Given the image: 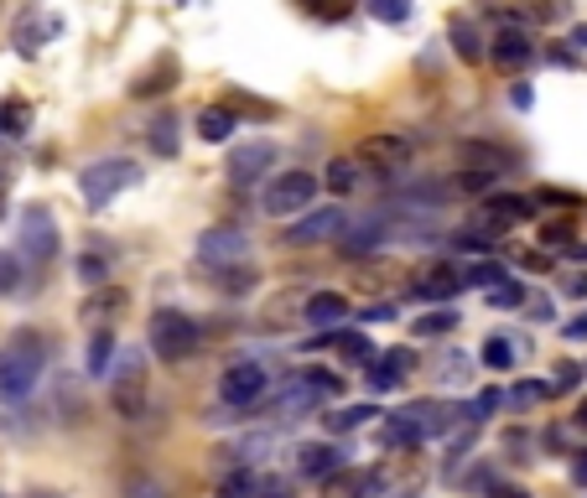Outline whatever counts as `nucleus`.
<instances>
[{"instance_id":"34","label":"nucleus","mask_w":587,"mask_h":498,"mask_svg":"<svg viewBox=\"0 0 587 498\" xmlns=\"http://www.w3.org/2000/svg\"><path fill=\"white\" fill-rule=\"evenodd\" d=\"M400 369H390L385 359H375L369 363V374H364V384H369V395H390V390H400Z\"/></svg>"},{"instance_id":"35","label":"nucleus","mask_w":587,"mask_h":498,"mask_svg":"<svg viewBox=\"0 0 587 498\" xmlns=\"http://www.w3.org/2000/svg\"><path fill=\"white\" fill-rule=\"evenodd\" d=\"M500 280H510L500 259H479V265H468V271H463V286H489V292H494Z\"/></svg>"},{"instance_id":"52","label":"nucleus","mask_w":587,"mask_h":498,"mask_svg":"<svg viewBox=\"0 0 587 498\" xmlns=\"http://www.w3.org/2000/svg\"><path fill=\"white\" fill-rule=\"evenodd\" d=\"M577 426L587 431V400H583V405H577Z\"/></svg>"},{"instance_id":"11","label":"nucleus","mask_w":587,"mask_h":498,"mask_svg":"<svg viewBox=\"0 0 587 498\" xmlns=\"http://www.w3.org/2000/svg\"><path fill=\"white\" fill-rule=\"evenodd\" d=\"M411 156H416V146L400 136V130H380V136L359 140L354 161H359V167H375V172H406V167H411Z\"/></svg>"},{"instance_id":"47","label":"nucleus","mask_w":587,"mask_h":498,"mask_svg":"<svg viewBox=\"0 0 587 498\" xmlns=\"http://www.w3.org/2000/svg\"><path fill=\"white\" fill-rule=\"evenodd\" d=\"M510 104H515V109H531V104H536L531 84H515V88H510Z\"/></svg>"},{"instance_id":"33","label":"nucleus","mask_w":587,"mask_h":498,"mask_svg":"<svg viewBox=\"0 0 587 498\" xmlns=\"http://www.w3.org/2000/svg\"><path fill=\"white\" fill-rule=\"evenodd\" d=\"M255 488H260V473H250V467H234V473L219 478V498H255Z\"/></svg>"},{"instance_id":"22","label":"nucleus","mask_w":587,"mask_h":498,"mask_svg":"<svg viewBox=\"0 0 587 498\" xmlns=\"http://www.w3.org/2000/svg\"><path fill=\"white\" fill-rule=\"evenodd\" d=\"M390 240V234H385V219H364L359 229H348L344 240H338V255H375V250H380V244Z\"/></svg>"},{"instance_id":"18","label":"nucleus","mask_w":587,"mask_h":498,"mask_svg":"<svg viewBox=\"0 0 587 498\" xmlns=\"http://www.w3.org/2000/svg\"><path fill=\"white\" fill-rule=\"evenodd\" d=\"M385 494V478L375 467H344L323 483V498H380Z\"/></svg>"},{"instance_id":"16","label":"nucleus","mask_w":587,"mask_h":498,"mask_svg":"<svg viewBox=\"0 0 587 498\" xmlns=\"http://www.w3.org/2000/svg\"><path fill=\"white\" fill-rule=\"evenodd\" d=\"M525 219H531V198H520V192H494L484 203V219H479V224H484L489 240H500L504 229L525 224Z\"/></svg>"},{"instance_id":"53","label":"nucleus","mask_w":587,"mask_h":498,"mask_svg":"<svg viewBox=\"0 0 587 498\" xmlns=\"http://www.w3.org/2000/svg\"><path fill=\"white\" fill-rule=\"evenodd\" d=\"M0 498H6V494H0Z\"/></svg>"},{"instance_id":"8","label":"nucleus","mask_w":587,"mask_h":498,"mask_svg":"<svg viewBox=\"0 0 587 498\" xmlns=\"http://www.w3.org/2000/svg\"><path fill=\"white\" fill-rule=\"evenodd\" d=\"M354 229V219H348V208H312V213H302V219H292V229H286V244H296V250H307V244H338Z\"/></svg>"},{"instance_id":"19","label":"nucleus","mask_w":587,"mask_h":498,"mask_svg":"<svg viewBox=\"0 0 587 498\" xmlns=\"http://www.w3.org/2000/svg\"><path fill=\"white\" fill-rule=\"evenodd\" d=\"M348 296L338 292H312L307 307H302V317H307V327H317V332H338V327L348 322Z\"/></svg>"},{"instance_id":"13","label":"nucleus","mask_w":587,"mask_h":498,"mask_svg":"<svg viewBox=\"0 0 587 498\" xmlns=\"http://www.w3.org/2000/svg\"><path fill=\"white\" fill-rule=\"evenodd\" d=\"M458 292H463V271H458L452 259H437V265H427V271L411 280V296L421 307H452Z\"/></svg>"},{"instance_id":"2","label":"nucleus","mask_w":587,"mask_h":498,"mask_svg":"<svg viewBox=\"0 0 587 498\" xmlns=\"http://www.w3.org/2000/svg\"><path fill=\"white\" fill-rule=\"evenodd\" d=\"M146 343H151V353L161 363H182V359H192V353L203 348V327H198V317H188V311L161 307V311H151Z\"/></svg>"},{"instance_id":"38","label":"nucleus","mask_w":587,"mask_h":498,"mask_svg":"<svg viewBox=\"0 0 587 498\" xmlns=\"http://www.w3.org/2000/svg\"><path fill=\"white\" fill-rule=\"evenodd\" d=\"M21 292V255H11V250H0V301L6 296Z\"/></svg>"},{"instance_id":"12","label":"nucleus","mask_w":587,"mask_h":498,"mask_svg":"<svg viewBox=\"0 0 587 498\" xmlns=\"http://www.w3.org/2000/svg\"><path fill=\"white\" fill-rule=\"evenodd\" d=\"M276 161H281L276 140H250V146H234V151H229V188H255L260 177H271Z\"/></svg>"},{"instance_id":"7","label":"nucleus","mask_w":587,"mask_h":498,"mask_svg":"<svg viewBox=\"0 0 587 498\" xmlns=\"http://www.w3.org/2000/svg\"><path fill=\"white\" fill-rule=\"evenodd\" d=\"M271 395V374H265V363H229L224 374H219V400H224V411H255L260 400Z\"/></svg>"},{"instance_id":"29","label":"nucleus","mask_w":587,"mask_h":498,"mask_svg":"<svg viewBox=\"0 0 587 498\" xmlns=\"http://www.w3.org/2000/svg\"><path fill=\"white\" fill-rule=\"evenodd\" d=\"M109 363H115V332H94V338H88V374L94 379H104L109 374Z\"/></svg>"},{"instance_id":"9","label":"nucleus","mask_w":587,"mask_h":498,"mask_svg":"<svg viewBox=\"0 0 587 498\" xmlns=\"http://www.w3.org/2000/svg\"><path fill=\"white\" fill-rule=\"evenodd\" d=\"M244 255H250V234L240 224H213L198 234V265L208 271H234L244 265Z\"/></svg>"},{"instance_id":"26","label":"nucleus","mask_w":587,"mask_h":498,"mask_svg":"<svg viewBox=\"0 0 587 498\" xmlns=\"http://www.w3.org/2000/svg\"><path fill=\"white\" fill-rule=\"evenodd\" d=\"M411 332L416 338H448V332H458V307H437L427 317H416Z\"/></svg>"},{"instance_id":"1","label":"nucleus","mask_w":587,"mask_h":498,"mask_svg":"<svg viewBox=\"0 0 587 498\" xmlns=\"http://www.w3.org/2000/svg\"><path fill=\"white\" fill-rule=\"evenodd\" d=\"M48 374V338L36 327H17L6 343H0V400L21 405Z\"/></svg>"},{"instance_id":"10","label":"nucleus","mask_w":587,"mask_h":498,"mask_svg":"<svg viewBox=\"0 0 587 498\" xmlns=\"http://www.w3.org/2000/svg\"><path fill=\"white\" fill-rule=\"evenodd\" d=\"M17 250L21 259H32V265H48L57 255V219H52L42 203L21 208V224H17Z\"/></svg>"},{"instance_id":"43","label":"nucleus","mask_w":587,"mask_h":498,"mask_svg":"<svg viewBox=\"0 0 587 498\" xmlns=\"http://www.w3.org/2000/svg\"><path fill=\"white\" fill-rule=\"evenodd\" d=\"M587 369H577V363H556V379H552V395L556 390H572V384H577V379H583Z\"/></svg>"},{"instance_id":"15","label":"nucleus","mask_w":587,"mask_h":498,"mask_svg":"<svg viewBox=\"0 0 587 498\" xmlns=\"http://www.w3.org/2000/svg\"><path fill=\"white\" fill-rule=\"evenodd\" d=\"M489 57H494L500 68H531V63H536V36L510 21V27H500V32H494V47H489Z\"/></svg>"},{"instance_id":"5","label":"nucleus","mask_w":587,"mask_h":498,"mask_svg":"<svg viewBox=\"0 0 587 498\" xmlns=\"http://www.w3.org/2000/svg\"><path fill=\"white\" fill-rule=\"evenodd\" d=\"M317 177L307 172V167H286V172H276L271 182H265V192H260V208L271 213V219H302V213H312V198H317Z\"/></svg>"},{"instance_id":"51","label":"nucleus","mask_w":587,"mask_h":498,"mask_svg":"<svg viewBox=\"0 0 587 498\" xmlns=\"http://www.w3.org/2000/svg\"><path fill=\"white\" fill-rule=\"evenodd\" d=\"M567 42H572V47H577V52H587V27H583V21L572 27V36H567Z\"/></svg>"},{"instance_id":"30","label":"nucleus","mask_w":587,"mask_h":498,"mask_svg":"<svg viewBox=\"0 0 587 498\" xmlns=\"http://www.w3.org/2000/svg\"><path fill=\"white\" fill-rule=\"evenodd\" d=\"M120 307H125V292H115V286H99V292L84 301V317H88V322H104V317H115Z\"/></svg>"},{"instance_id":"21","label":"nucleus","mask_w":587,"mask_h":498,"mask_svg":"<svg viewBox=\"0 0 587 498\" xmlns=\"http://www.w3.org/2000/svg\"><path fill=\"white\" fill-rule=\"evenodd\" d=\"M57 32H63V21H57V17L42 21V17L32 11V17H21V21H17V52H21V57H36V52L48 47Z\"/></svg>"},{"instance_id":"14","label":"nucleus","mask_w":587,"mask_h":498,"mask_svg":"<svg viewBox=\"0 0 587 498\" xmlns=\"http://www.w3.org/2000/svg\"><path fill=\"white\" fill-rule=\"evenodd\" d=\"M109 374H115V411H120L125 421H140V415H146V374H140V353H120Z\"/></svg>"},{"instance_id":"50","label":"nucleus","mask_w":587,"mask_h":498,"mask_svg":"<svg viewBox=\"0 0 587 498\" xmlns=\"http://www.w3.org/2000/svg\"><path fill=\"white\" fill-rule=\"evenodd\" d=\"M489 498H531V494H525V488H504V483H494V488H489Z\"/></svg>"},{"instance_id":"28","label":"nucleus","mask_w":587,"mask_h":498,"mask_svg":"<svg viewBox=\"0 0 587 498\" xmlns=\"http://www.w3.org/2000/svg\"><path fill=\"white\" fill-rule=\"evenodd\" d=\"M146 140H151L156 156H177V146H182V136H177V115H156L151 130H146Z\"/></svg>"},{"instance_id":"37","label":"nucleus","mask_w":587,"mask_h":498,"mask_svg":"<svg viewBox=\"0 0 587 498\" xmlns=\"http://www.w3.org/2000/svg\"><path fill=\"white\" fill-rule=\"evenodd\" d=\"M369 6V17L385 21V27H400V21L411 17V0H364Z\"/></svg>"},{"instance_id":"6","label":"nucleus","mask_w":587,"mask_h":498,"mask_svg":"<svg viewBox=\"0 0 587 498\" xmlns=\"http://www.w3.org/2000/svg\"><path fill=\"white\" fill-rule=\"evenodd\" d=\"M344 384H338V374H328V369H302V374H292V384L281 390L276 400H271V415H302V411H317L328 395H338Z\"/></svg>"},{"instance_id":"48","label":"nucleus","mask_w":587,"mask_h":498,"mask_svg":"<svg viewBox=\"0 0 587 498\" xmlns=\"http://www.w3.org/2000/svg\"><path fill=\"white\" fill-rule=\"evenodd\" d=\"M572 483H577V488H587V447L572 457Z\"/></svg>"},{"instance_id":"25","label":"nucleus","mask_w":587,"mask_h":498,"mask_svg":"<svg viewBox=\"0 0 587 498\" xmlns=\"http://www.w3.org/2000/svg\"><path fill=\"white\" fill-rule=\"evenodd\" d=\"M479 359H484V369H494V374H510L520 363V348L504 338V332H494V338H484V348H479Z\"/></svg>"},{"instance_id":"44","label":"nucleus","mask_w":587,"mask_h":498,"mask_svg":"<svg viewBox=\"0 0 587 498\" xmlns=\"http://www.w3.org/2000/svg\"><path fill=\"white\" fill-rule=\"evenodd\" d=\"M562 296H567V301H587V271L567 275V280H562Z\"/></svg>"},{"instance_id":"49","label":"nucleus","mask_w":587,"mask_h":498,"mask_svg":"<svg viewBox=\"0 0 587 498\" xmlns=\"http://www.w3.org/2000/svg\"><path fill=\"white\" fill-rule=\"evenodd\" d=\"M130 498H167L156 483H130Z\"/></svg>"},{"instance_id":"31","label":"nucleus","mask_w":587,"mask_h":498,"mask_svg":"<svg viewBox=\"0 0 587 498\" xmlns=\"http://www.w3.org/2000/svg\"><path fill=\"white\" fill-rule=\"evenodd\" d=\"M448 36H452V52H458L463 63H479V57H484V47H479V32H473V21H452Z\"/></svg>"},{"instance_id":"20","label":"nucleus","mask_w":587,"mask_h":498,"mask_svg":"<svg viewBox=\"0 0 587 498\" xmlns=\"http://www.w3.org/2000/svg\"><path fill=\"white\" fill-rule=\"evenodd\" d=\"M234 130H240V115H234L229 104H203V109H198V140L224 146V140H234Z\"/></svg>"},{"instance_id":"45","label":"nucleus","mask_w":587,"mask_h":498,"mask_svg":"<svg viewBox=\"0 0 587 498\" xmlns=\"http://www.w3.org/2000/svg\"><path fill=\"white\" fill-rule=\"evenodd\" d=\"M494 182H500L494 172H463V188L468 192H484V188H494Z\"/></svg>"},{"instance_id":"27","label":"nucleus","mask_w":587,"mask_h":498,"mask_svg":"<svg viewBox=\"0 0 587 498\" xmlns=\"http://www.w3.org/2000/svg\"><path fill=\"white\" fill-rule=\"evenodd\" d=\"M375 415H385L380 405H344V411L323 415V421H328V431H333V436H344V431H359L364 421H375Z\"/></svg>"},{"instance_id":"41","label":"nucleus","mask_w":587,"mask_h":498,"mask_svg":"<svg viewBox=\"0 0 587 498\" xmlns=\"http://www.w3.org/2000/svg\"><path fill=\"white\" fill-rule=\"evenodd\" d=\"M500 405H504V395H500V390H484V395H479V400H473V405H468V421H473V426H484V421H489V415H494V411H500Z\"/></svg>"},{"instance_id":"23","label":"nucleus","mask_w":587,"mask_h":498,"mask_svg":"<svg viewBox=\"0 0 587 498\" xmlns=\"http://www.w3.org/2000/svg\"><path fill=\"white\" fill-rule=\"evenodd\" d=\"M458 156L463 161H484V172H515V151H500V146H484V140H463L458 146Z\"/></svg>"},{"instance_id":"3","label":"nucleus","mask_w":587,"mask_h":498,"mask_svg":"<svg viewBox=\"0 0 587 498\" xmlns=\"http://www.w3.org/2000/svg\"><path fill=\"white\" fill-rule=\"evenodd\" d=\"M448 426H452V411L442 405V400H416V405H406V411L385 415L380 436L390 442V447H421L427 436H442Z\"/></svg>"},{"instance_id":"17","label":"nucleus","mask_w":587,"mask_h":498,"mask_svg":"<svg viewBox=\"0 0 587 498\" xmlns=\"http://www.w3.org/2000/svg\"><path fill=\"white\" fill-rule=\"evenodd\" d=\"M344 452H338V442H302L296 447V473L302 478H317V483H328L333 473H344Z\"/></svg>"},{"instance_id":"39","label":"nucleus","mask_w":587,"mask_h":498,"mask_svg":"<svg viewBox=\"0 0 587 498\" xmlns=\"http://www.w3.org/2000/svg\"><path fill=\"white\" fill-rule=\"evenodd\" d=\"M255 498H296V483L286 473H260Z\"/></svg>"},{"instance_id":"32","label":"nucleus","mask_w":587,"mask_h":498,"mask_svg":"<svg viewBox=\"0 0 587 498\" xmlns=\"http://www.w3.org/2000/svg\"><path fill=\"white\" fill-rule=\"evenodd\" d=\"M328 343L344 353V359H369L375 363V343L364 338V332H348V327H338V332H328Z\"/></svg>"},{"instance_id":"4","label":"nucleus","mask_w":587,"mask_h":498,"mask_svg":"<svg viewBox=\"0 0 587 498\" xmlns=\"http://www.w3.org/2000/svg\"><path fill=\"white\" fill-rule=\"evenodd\" d=\"M140 182V167L130 156H99V161H88L84 172H78V192H84V208H109L120 198L125 188H136Z\"/></svg>"},{"instance_id":"36","label":"nucleus","mask_w":587,"mask_h":498,"mask_svg":"<svg viewBox=\"0 0 587 498\" xmlns=\"http://www.w3.org/2000/svg\"><path fill=\"white\" fill-rule=\"evenodd\" d=\"M489 307H494V311H515V307H525V286H520L515 275H510V280H500V286L489 292Z\"/></svg>"},{"instance_id":"42","label":"nucleus","mask_w":587,"mask_h":498,"mask_svg":"<svg viewBox=\"0 0 587 498\" xmlns=\"http://www.w3.org/2000/svg\"><path fill=\"white\" fill-rule=\"evenodd\" d=\"M510 400H515V405H541V400H552V384L525 379V384H515V390H510Z\"/></svg>"},{"instance_id":"46","label":"nucleus","mask_w":587,"mask_h":498,"mask_svg":"<svg viewBox=\"0 0 587 498\" xmlns=\"http://www.w3.org/2000/svg\"><path fill=\"white\" fill-rule=\"evenodd\" d=\"M562 338H572V343H583V338H587V311H577V317H572V322L562 327Z\"/></svg>"},{"instance_id":"40","label":"nucleus","mask_w":587,"mask_h":498,"mask_svg":"<svg viewBox=\"0 0 587 498\" xmlns=\"http://www.w3.org/2000/svg\"><path fill=\"white\" fill-rule=\"evenodd\" d=\"M104 275H109V255H84V259H78V280H84V286L99 292Z\"/></svg>"},{"instance_id":"24","label":"nucleus","mask_w":587,"mask_h":498,"mask_svg":"<svg viewBox=\"0 0 587 498\" xmlns=\"http://www.w3.org/2000/svg\"><path fill=\"white\" fill-rule=\"evenodd\" d=\"M364 167L354 161V156H338V161H328V172H323V188L333 192V198H348V192L359 188Z\"/></svg>"}]
</instances>
